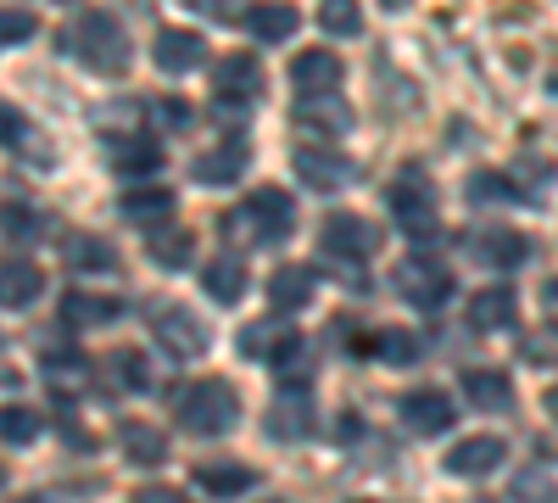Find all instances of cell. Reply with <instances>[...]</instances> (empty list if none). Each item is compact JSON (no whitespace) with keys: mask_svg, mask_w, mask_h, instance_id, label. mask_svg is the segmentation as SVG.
Segmentation results:
<instances>
[{"mask_svg":"<svg viewBox=\"0 0 558 503\" xmlns=\"http://www.w3.org/2000/svg\"><path fill=\"white\" fill-rule=\"evenodd\" d=\"M62 51H73L89 73H107V79H123L129 73V39H123V23L112 12H84L68 34H62Z\"/></svg>","mask_w":558,"mask_h":503,"instance_id":"obj_1","label":"cell"},{"mask_svg":"<svg viewBox=\"0 0 558 503\" xmlns=\"http://www.w3.org/2000/svg\"><path fill=\"white\" fill-rule=\"evenodd\" d=\"M223 230L229 236H246L252 247H274L296 230V202L279 191V185H257L235 213H223Z\"/></svg>","mask_w":558,"mask_h":503,"instance_id":"obj_2","label":"cell"},{"mask_svg":"<svg viewBox=\"0 0 558 503\" xmlns=\"http://www.w3.org/2000/svg\"><path fill=\"white\" fill-rule=\"evenodd\" d=\"M179 408V426L191 431V436H223L229 426L241 420V397L229 381H196V386H184L173 397Z\"/></svg>","mask_w":558,"mask_h":503,"instance_id":"obj_3","label":"cell"},{"mask_svg":"<svg viewBox=\"0 0 558 503\" xmlns=\"http://www.w3.org/2000/svg\"><path fill=\"white\" fill-rule=\"evenodd\" d=\"M391 218H397V230L413 236V241L441 236V224H436V185L418 168H402V179H391Z\"/></svg>","mask_w":558,"mask_h":503,"instance_id":"obj_4","label":"cell"},{"mask_svg":"<svg viewBox=\"0 0 558 503\" xmlns=\"http://www.w3.org/2000/svg\"><path fill=\"white\" fill-rule=\"evenodd\" d=\"M151 336L168 358H202L213 347V331L202 325V319L191 308H179V302H157L151 308Z\"/></svg>","mask_w":558,"mask_h":503,"instance_id":"obj_5","label":"cell"},{"mask_svg":"<svg viewBox=\"0 0 558 503\" xmlns=\"http://www.w3.org/2000/svg\"><path fill=\"white\" fill-rule=\"evenodd\" d=\"M397 291H402L413 308L436 313V308H447V297H452V274H447L441 263L408 258V263H397Z\"/></svg>","mask_w":558,"mask_h":503,"instance_id":"obj_6","label":"cell"},{"mask_svg":"<svg viewBox=\"0 0 558 503\" xmlns=\"http://www.w3.org/2000/svg\"><path fill=\"white\" fill-rule=\"evenodd\" d=\"M463 252H470L475 263H486V268H520L531 258V241L520 230H508V224H492V230L463 236Z\"/></svg>","mask_w":558,"mask_h":503,"instance_id":"obj_7","label":"cell"},{"mask_svg":"<svg viewBox=\"0 0 558 503\" xmlns=\"http://www.w3.org/2000/svg\"><path fill=\"white\" fill-rule=\"evenodd\" d=\"M402 420H408V431H418V436H441V431H452V420H458V403H452L447 392H436V386H418V392L402 397Z\"/></svg>","mask_w":558,"mask_h":503,"instance_id":"obj_8","label":"cell"},{"mask_svg":"<svg viewBox=\"0 0 558 503\" xmlns=\"http://www.w3.org/2000/svg\"><path fill=\"white\" fill-rule=\"evenodd\" d=\"M241 352L263 358V363H291V358H302V336L286 331V325H279V313H274V319H257V325L241 331Z\"/></svg>","mask_w":558,"mask_h":503,"instance_id":"obj_9","label":"cell"},{"mask_svg":"<svg viewBox=\"0 0 558 503\" xmlns=\"http://www.w3.org/2000/svg\"><path fill=\"white\" fill-rule=\"evenodd\" d=\"M336 84H341V57H336V51H302V57L291 62V89H296V101L336 96Z\"/></svg>","mask_w":558,"mask_h":503,"instance_id":"obj_10","label":"cell"},{"mask_svg":"<svg viewBox=\"0 0 558 503\" xmlns=\"http://www.w3.org/2000/svg\"><path fill=\"white\" fill-rule=\"evenodd\" d=\"M324 252H336V258H368V252H375V224H368V218H357V213H330V218H324Z\"/></svg>","mask_w":558,"mask_h":503,"instance_id":"obj_11","label":"cell"},{"mask_svg":"<svg viewBox=\"0 0 558 503\" xmlns=\"http://www.w3.org/2000/svg\"><path fill=\"white\" fill-rule=\"evenodd\" d=\"M313 291H318V274H313L307 263H286V268L268 280V308H274L279 319H291L296 308L313 302Z\"/></svg>","mask_w":558,"mask_h":503,"instance_id":"obj_12","label":"cell"},{"mask_svg":"<svg viewBox=\"0 0 558 503\" xmlns=\"http://www.w3.org/2000/svg\"><path fill=\"white\" fill-rule=\"evenodd\" d=\"M241 23H246V34H252V39H263V45H279V39H291V34H296L302 12L291 7V0H252Z\"/></svg>","mask_w":558,"mask_h":503,"instance_id":"obj_13","label":"cell"},{"mask_svg":"<svg viewBox=\"0 0 558 503\" xmlns=\"http://www.w3.org/2000/svg\"><path fill=\"white\" fill-rule=\"evenodd\" d=\"M313 431V403H307V386L296 392H279L274 408H268V436L274 442H302Z\"/></svg>","mask_w":558,"mask_h":503,"instance_id":"obj_14","label":"cell"},{"mask_svg":"<svg viewBox=\"0 0 558 503\" xmlns=\"http://www.w3.org/2000/svg\"><path fill=\"white\" fill-rule=\"evenodd\" d=\"M291 168L307 179L313 191H341L347 179H352V163H347V157H336V152H324V146H296Z\"/></svg>","mask_w":558,"mask_h":503,"instance_id":"obj_15","label":"cell"},{"mask_svg":"<svg viewBox=\"0 0 558 503\" xmlns=\"http://www.w3.org/2000/svg\"><path fill=\"white\" fill-rule=\"evenodd\" d=\"M502 459H508V442L502 436H470V442H452L447 470L452 476H492Z\"/></svg>","mask_w":558,"mask_h":503,"instance_id":"obj_16","label":"cell"},{"mask_svg":"<svg viewBox=\"0 0 558 503\" xmlns=\"http://www.w3.org/2000/svg\"><path fill=\"white\" fill-rule=\"evenodd\" d=\"M213 79H218V96H223V101H252L257 89H263V62L246 57V51H229Z\"/></svg>","mask_w":558,"mask_h":503,"instance_id":"obj_17","label":"cell"},{"mask_svg":"<svg viewBox=\"0 0 558 503\" xmlns=\"http://www.w3.org/2000/svg\"><path fill=\"white\" fill-rule=\"evenodd\" d=\"M45 291V274L28 258H0V308H28Z\"/></svg>","mask_w":558,"mask_h":503,"instance_id":"obj_18","label":"cell"},{"mask_svg":"<svg viewBox=\"0 0 558 503\" xmlns=\"http://www.w3.org/2000/svg\"><path fill=\"white\" fill-rule=\"evenodd\" d=\"M246 163H252L246 141H223V146L196 157V179H202V185H235V179L246 173Z\"/></svg>","mask_w":558,"mask_h":503,"instance_id":"obj_19","label":"cell"},{"mask_svg":"<svg viewBox=\"0 0 558 503\" xmlns=\"http://www.w3.org/2000/svg\"><path fill=\"white\" fill-rule=\"evenodd\" d=\"M151 57H157L162 73H191L202 62V34H191V28H157Z\"/></svg>","mask_w":558,"mask_h":503,"instance_id":"obj_20","label":"cell"},{"mask_svg":"<svg viewBox=\"0 0 558 503\" xmlns=\"http://www.w3.org/2000/svg\"><path fill=\"white\" fill-rule=\"evenodd\" d=\"M107 157H112L118 173H157L162 168V152H157V141H146V134H112Z\"/></svg>","mask_w":558,"mask_h":503,"instance_id":"obj_21","label":"cell"},{"mask_svg":"<svg viewBox=\"0 0 558 503\" xmlns=\"http://www.w3.org/2000/svg\"><path fill=\"white\" fill-rule=\"evenodd\" d=\"M202 291L213 297V302H241L246 297V263L241 258H213V263H202Z\"/></svg>","mask_w":558,"mask_h":503,"instance_id":"obj_22","label":"cell"},{"mask_svg":"<svg viewBox=\"0 0 558 503\" xmlns=\"http://www.w3.org/2000/svg\"><path fill=\"white\" fill-rule=\"evenodd\" d=\"M123 313L118 297H96V291H68L62 297V319L78 331H96V325H112V319Z\"/></svg>","mask_w":558,"mask_h":503,"instance_id":"obj_23","label":"cell"},{"mask_svg":"<svg viewBox=\"0 0 558 503\" xmlns=\"http://www.w3.org/2000/svg\"><path fill=\"white\" fill-rule=\"evenodd\" d=\"M514 291H508V286H486V291H475L470 297V325L475 331H508V325H514Z\"/></svg>","mask_w":558,"mask_h":503,"instance_id":"obj_24","label":"cell"},{"mask_svg":"<svg viewBox=\"0 0 558 503\" xmlns=\"http://www.w3.org/2000/svg\"><path fill=\"white\" fill-rule=\"evenodd\" d=\"M296 123L313 134H347L352 129V107L341 96H318V101H296Z\"/></svg>","mask_w":558,"mask_h":503,"instance_id":"obj_25","label":"cell"},{"mask_svg":"<svg viewBox=\"0 0 558 503\" xmlns=\"http://www.w3.org/2000/svg\"><path fill=\"white\" fill-rule=\"evenodd\" d=\"M118 213L129 218V224H162L173 218V191H162V185H146V191H123V202H118Z\"/></svg>","mask_w":558,"mask_h":503,"instance_id":"obj_26","label":"cell"},{"mask_svg":"<svg viewBox=\"0 0 558 503\" xmlns=\"http://www.w3.org/2000/svg\"><path fill=\"white\" fill-rule=\"evenodd\" d=\"M463 397H470L475 408H508L514 403V381H508L502 370H463Z\"/></svg>","mask_w":558,"mask_h":503,"instance_id":"obj_27","label":"cell"},{"mask_svg":"<svg viewBox=\"0 0 558 503\" xmlns=\"http://www.w3.org/2000/svg\"><path fill=\"white\" fill-rule=\"evenodd\" d=\"M196 487L213 498H241L246 487H257L252 465H196Z\"/></svg>","mask_w":558,"mask_h":503,"instance_id":"obj_28","label":"cell"},{"mask_svg":"<svg viewBox=\"0 0 558 503\" xmlns=\"http://www.w3.org/2000/svg\"><path fill=\"white\" fill-rule=\"evenodd\" d=\"M118 436H123V453H129L134 465H146V470H151V465H162V459H168L162 431H157V426H146V420H129Z\"/></svg>","mask_w":558,"mask_h":503,"instance_id":"obj_29","label":"cell"},{"mask_svg":"<svg viewBox=\"0 0 558 503\" xmlns=\"http://www.w3.org/2000/svg\"><path fill=\"white\" fill-rule=\"evenodd\" d=\"M62 252H68V263H73V268H89V274L118 268V247H112V241H101V236H68V241H62Z\"/></svg>","mask_w":558,"mask_h":503,"instance_id":"obj_30","label":"cell"},{"mask_svg":"<svg viewBox=\"0 0 558 503\" xmlns=\"http://www.w3.org/2000/svg\"><path fill=\"white\" fill-rule=\"evenodd\" d=\"M39 431H45L39 408H28V403H7V408H0V442H7V447H28V442H39Z\"/></svg>","mask_w":558,"mask_h":503,"instance_id":"obj_31","label":"cell"},{"mask_svg":"<svg viewBox=\"0 0 558 503\" xmlns=\"http://www.w3.org/2000/svg\"><path fill=\"white\" fill-rule=\"evenodd\" d=\"M363 347H368L363 358H386V363H397V370H402V363H413V358H418V336H413V331H397V325L375 331V336H368Z\"/></svg>","mask_w":558,"mask_h":503,"instance_id":"obj_32","label":"cell"},{"mask_svg":"<svg viewBox=\"0 0 558 503\" xmlns=\"http://www.w3.org/2000/svg\"><path fill=\"white\" fill-rule=\"evenodd\" d=\"M318 23H324V34H341V39L363 34V12H357V0H324V7H318Z\"/></svg>","mask_w":558,"mask_h":503,"instance_id":"obj_33","label":"cell"},{"mask_svg":"<svg viewBox=\"0 0 558 503\" xmlns=\"http://www.w3.org/2000/svg\"><path fill=\"white\" fill-rule=\"evenodd\" d=\"M151 258H157L162 268H184V263H191V236H184V230L151 236Z\"/></svg>","mask_w":558,"mask_h":503,"instance_id":"obj_34","label":"cell"},{"mask_svg":"<svg viewBox=\"0 0 558 503\" xmlns=\"http://www.w3.org/2000/svg\"><path fill=\"white\" fill-rule=\"evenodd\" d=\"M39 34V17L23 12V7H0V45H23Z\"/></svg>","mask_w":558,"mask_h":503,"instance_id":"obj_35","label":"cell"},{"mask_svg":"<svg viewBox=\"0 0 558 503\" xmlns=\"http://www.w3.org/2000/svg\"><path fill=\"white\" fill-rule=\"evenodd\" d=\"M28 141H34L28 112H23V107H12V101H0V146H28Z\"/></svg>","mask_w":558,"mask_h":503,"instance_id":"obj_36","label":"cell"},{"mask_svg":"<svg viewBox=\"0 0 558 503\" xmlns=\"http://www.w3.org/2000/svg\"><path fill=\"white\" fill-rule=\"evenodd\" d=\"M112 363H118V375H123L134 392H146V386H151V363H146V352L123 347V352H112Z\"/></svg>","mask_w":558,"mask_h":503,"instance_id":"obj_37","label":"cell"},{"mask_svg":"<svg viewBox=\"0 0 558 503\" xmlns=\"http://www.w3.org/2000/svg\"><path fill=\"white\" fill-rule=\"evenodd\" d=\"M0 230H7V236H39V213L7 202V207H0Z\"/></svg>","mask_w":558,"mask_h":503,"instance_id":"obj_38","label":"cell"},{"mask_svg":"<svg viewBox=\"0 0 558 503\" xmlns=\"http://www.w3.org/2000/svg\"><path fill=\"white\" fill-rule=\"evenodd\" d=\"M470 196H475V202H497V196H514V185H508L502 173H492V168H486V173H475V179H470Z\"/></svg>","mask_w":558,"mask_h":503,"instance_id":"obj_39","label":"cell"},{"mask_svg":"<svg viewBox=\"0 0 558 503\" xmlns=\"http://www.w3.org/2000/svg\"><path fill=\"white\" fill-rule=\"evenodd\" d=\"M134 503H191V498H184V492H173V487H146V492H140Z\"/></svg>","mask_w":558,"mask_h":503,"instance_id":"obj_40","label":"cell"},{"mask_svg":"<svg viewBox=\"0 0 558 503\" xmlns=\"http://www.w3.org/2000/svg\"><path fill=\"white\" fill-rule=\"evenodd\" d=\"M520 498H525V503H542V498H547V481H542L536 470H531V476H520Z\"/></svg>","mask_w":558,"mask_h":503,"instance_id":"obj_41","label":"cell"},{"mask_svg":"<svg viewBox=\"0 0 558 503\" xmlns=\"http://www.w3.org/2000/svg\"><path fill=\"white\" fill-rule=\"evenodd\" d=\"M542 302H547V313L558 319V280H547V286H542Z\"/></svg>","mask_w":558,"mask_h":503,"instance_id":"obj_42","label":"cell"},{"mask_svg":"<svg viewBox=\"0 0 558 503\" xmlns=\"http://www.w3.org/2000/svg\"><path fill=\"white\" fill-rule=\"evenodd\" d=\"M547 415H553V420H558V386H553V392H547Z\"/></svg>","mask_w":558,"mask_h":503,"instance_id":"obj_43","label":"cell"},{"mask_svg":"<svg viewBox=\"0 0 558 503\" xmlns=\"http://www.w3.org/2000/svg\"><path fill=\"white\" fill-rule=\"evenodd\" d=\"M408 7V0H386V12H402Z\"/></svg>","mask_w":558,"mask_h":503,"instance_id":"obj_44","label":"cell"},{"mask_svg":"<svg viewBox=\"0 0 558 503\" xmlns=\"http://www.w3.org/2000/svg\"><path fill=\"white\" fill-rule=\"evenodd\" d=\"M23 503H51V498H45V492H34V498H23Z\"/></svg>","mask_w":558,"mask_h":503,"instance_id":"obj_45","label":"cell"},{"mask_svg":"<svg viewBox=\"0 0 558 503\" xmlns=\"http://www.w3.org/2000/svg\"><path fill=\"white\" fill-rule=\"evenodd\" d=\"M0 487H7V470H0Z\"/></svg>","mask_w":558,"mask_h":503,"instance_id":"obj_46","label":"cell"}]
</instances>
